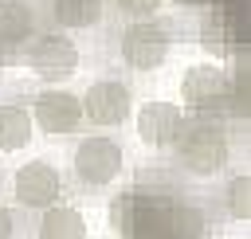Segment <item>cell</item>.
Segmentation results:
<instances>
[{
	"label": "cell",
	"mask_w": 251,
	"mask_h": 239,
	"mask_svg": "<svg viewBox=\"0 0 251 239\" xmlns=\"http://www.w3.org/2000/svg\"><path fill=\"white\" fill-rule=\"evenodd\" d=\"M176 157L196 176H216L227 165V133L216 121H184L176 133Z\"/></svg>",
	"instance_id": "6da1fadb"
},
{
	"label": "cell",
	"mask_w": 251,
	"mask_h": 239,
	"mask_svg": "<svg viewBox=\"0 0 251 239\" xmlns=\"http://www.w3.org/2000/svg\"><path fill=\"white\" fill-rule=\"evenodd\" d=\"M122 172V149L110 137H82L75 149V176L90 188L110 184Z\"/></svg>",
	"instance_id": "7a4b0ae2"
},
{
	"label": "cell",
	"mask_w": 251,
	"mask_h": 239,
	"mask_svg": "<svg viewBox=\"0 0 251 239\" xmlns=\"http://www.w3.org/2000/svg\"><path fill=\"white\" fill-rule=\"evenodd\" d=\"M180 94L192 110H220L231 98V74L216 63H196V67H188Z\"/></svg>",
	"instance_id": "3957f363"
},
{
	"label": "cell",
	"mask_w": 251,
	"mask_h": 239,
	"mask_svg": "<svg viewBox=\"0 0 251 239\" xmlns=\"http://www.w3.org/2000/svg\"><path fill=\"white\" fill-rule=\"evenodd\" d=\"M165 55H169V35H165L161 24L137 20V24L126 27V35H122V59H126L129 67L153 71V67L165 63Z\"/></svg>",
	"instance_id": "277c9868"
},
{
	"label": "cell",
	"mask_w": 251,
	"mask_h": 239,
	"mask_svg": "<svg viewBox=\"0 0 251 239\" xmlns=\"http://www.w3.org/2000/svg\"><path fill=\"white\" fill-rule=\"evenodd\" d=\"M12 192L24 208H51L63 192V180H59V168L47 165V161H27L16 168L12 176Z\"/></svg>",
	"instance_id": "5b68a950"
},
{
	"label": "cell",
	"mask_w": 251,
	"mask_h": 239,
	"mask_svg": "<svg viewBox=\"0 0 251 239\" xmlns=\"http://www.w3.org/2000/svg\"><path fill=\"white\" fill-rule=\"evenodd\" d=\"M27 67L39 74V78H71L75 67H78V47L67 39V35H39L31 47H27Z\"/></svg>",
	"instance_id": "8992f818"
},
{
	"label": "cell",
	"mask_w": 251,
	"mask_h": 239,
	"mask_svg": "<svg viewBox=\"0 0 251 239\" xmlns=\"http://www.w3.org/2000/svg\"><path fill=\"white\" fill-rule=\"evenodd\" d=\"M82 102V114L94 121V125H122L129 118V86L118 82V78H102L86 90Z\"/></svg>",
	"instance_id": "52a82bcc"
},
{
	"label": "cell",
	"mask_w": 251,
	"mask_h": 239,
	"mask_svg": "<svg viewBox=\"0 0 251 239\" xmlns=\"http://www.w3.org/2000/svg\"><path fill=\"white\" fill-rule=\"evenodd\" d=\"M35 121L47 133H71L82 121V102L67 90H43L35 98Z\"/></svg>",
	"instance_id": "ba28073f"
},
{
	"label": "cell",
	"mask_w": 251,
	"mask_h": 239,
	"mask_svg": "<svg viewBox=\"0 0 251 239\" xmlns=\"http://www.w3.org/2000/svg\"><path fill=\"white\" fill-rule=\"evenodd\" d=\"M180 125H184V118H180V106H173V102H149L137 110V137L153 149L176 141Z\"/></svg>",
	"instance_id": "9c48e42d"
},
{
	"label": "cell",
	"mask_w": 251,
	"mask_h": 239,
	"mask_svg": "<svg viewBox=\"0 0 251 239\" xmlns=\"http://www.w3.org/2000/svg\"><path fill=\"white\" fill-rule=\"evenodd\" d=\"M200 39H204V47L216 51V55L235 51V43H239V8H235V4L212 8V12L204 16V24H200Z\"/></svg>",
	"instance_id": "30bf717a"
},
{
	"label": "cell",
	"mask_w": 251,
	"mask_h": 239,
	"mask_svg": "<svg viewBox=\"0 0 251 239\" xmlns=\"http://www.w3.org/2000/svg\"><path fill=\"white\" fill-rule=\"evenodd\" d=\"M39 239H86V219H82L75 208L51 204V208H43Z\"/></svg>",
	"instance_id": "8fae6325"
},
{
	"label": "cell",
	"mask_w": 251,
	"mask_h": 239,
	"mask_svg": "<svg viewBox=\"0 0 251 239\" xmlns=\"http://www.w3.org/2000/svg\"><path fill=\"white\" fill-rule=\"evenodd\" d=\"M35 27V12L24 0H0V43H20Z\"/></svg>",
	"instance_id": "7c38bea8"
},
{
	"label": "cell",
	"mask_w": 251,
	"mask_h": 239,
	"mask_svg": "<svg viewBox=\"0 0 251 239\" xmlns=\"http://www.w3.org/2000/svg\"><path fill=\"white\" fill-rule=\"evenodd\" d=\"M149 215H153V208H149L145 196H137V192H126V196H118V200L110 204V223H114V231H122V235H133Z\"/></svg>",
	"instance_id": "4fadbf2b"
},
{
	"label": "cell",
	"mask_w": 251,
	"mask_h": 239,
	"mask_svg": "<svg viewBox=\"0 0 251 239\" xmlns=\"http://www.w3.org/2000/svg\"><path fill=\"white\" fill-rule=\"evenodd\" d=\"M31 141V114L20 106H0V149H24Z\"/></svg>",
	"instance_id": "5bb4252c"
},
{
	"label": "cell",
	"mask_w": 251,
	"mask_h": 239,
	"mask_svg": "<svg viewBox=\"0 0 251 239\" xmlns=\"http://www.w3.org/2000/svg\"><path fill=\"white\" fill-rule=\"evenodd\" d=\"M55 20L63 27H90L102 20V0H55Z\"/></svg>",
	"instance_id": "9a60e30c"
},
{
	"label": "cell",
	"mask_w": 251,
	"mask_h": 239,
	"mask_svg": "<svg viewBox=\"0 0 251 239\" xmlns=\"http://www.w3.org/2000/svg\"><path fill=\"white\" fill-rule=\"evenodd\" d=\"M227 212L235 219H247L251 215V176L247 172L231 180V188H227Z\"/></svg>",
	"instance_id": "2e32d148"
},
{
	"label": "cell",
	"mask_w": 251,
	"mask_h": 239,
	"mask_svg": "<svg viewBox=\"0 0 251 239\" xmlns=\"http://www.w3.org/2000/svg\"><path fill=\"white\" fill-rule=\"evenodd\" d=\"M157 4L161 0H118V8L129 16H149V12H157Z\"/></svg>",
	"instance_id": "e0dca14e"
},
{
	"label": "cell",
	"mask_w": 251,
	"mask_h": 239,
	"mask_svg": "<svg viewBox=\"0 0 251 239\" xmlns=\"http://www.w3.org/2000/svg\"><path fill=\"white\" fill-rule=\"evenodd\" d=\"M12 231H16V223H12V212L0 204V239H12Z\"/></svg>",
	"instance_id": "ac0fdd59"
}]
</instances>
